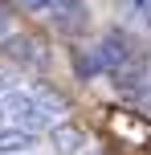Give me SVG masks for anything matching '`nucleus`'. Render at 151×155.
I'll list each match as a JSON object with an SVG mask.
<instances>
[{"instance_id": "nucleus-11", "label": "nucleus", "mask_w": 151, "mask_h": 155, "mask_svg": "<svg viewBox=\"0 0 151 155\" xmlns=\"http://www.w3.org/2000/svg\"><path fill=\"white\" fill-rule=\"evenodd\" d=\"M8 33H12V8L0 4V37H8Z\"/></svg>"}, {"instance_id": "nucleus-13", "label": "nucleus", "mask_w": 151, "mask_h": 155, "mask_svg": "<svg viewBox=\"0 0 151 155\" xmlns=\"http://www.w3.org/2000/svg\"><path fill=\"white\" fill-rule=\"evenodd\" d=\"M135 4H139V8H147V4H151V0H135Z\"/></svg>"}, {"instance_id": "nucleus-10", "label": "nucleus", "mask_w": 151, "mask_h": 155, "mask_svg": "<svg viewBox=\"0 0 151 155\" xmlns=\"http://www.w3.org/2000/svg\"><path fill=\"white\" fill-rule=\"evenodd\" d=\"M21 4H25V8H33V12H53L61 0H21Z\"/></svg>"}, {"instance_id": "nucleus-4", "label": "nucleus", "mask_w": 151, "mask_h": 155, "mask_svg": "<svg viewBox=\"0 0 151 155\" xmlns=\"http://www.w3.org/2000/svg\"><path fill=\"white\" fill-rule=\"evenodd\" d=\"M49 139H53V151L57 155H78V151H86V131H78V127L74 123H61V127H53V135H49Z\"/></svg>"}, {"instance_id": "nucleus-8", "label": "nucleus", "mask_w": 151, "mask_h": 155, "mask_svg": "<svg viewBox=\"0 0 151 155\" xmlns=\"http://www.w3.org/2000/svg\"><path fill=\"white\" fill-rule=\"evenodd\" d=\"M74 70H78V78H94L102 65H98L94 53H74Z\"/></svg>"}, {"instance_id": "nucleus-6", "label": "nucleus", "mask_w": 151, "mask_h": 155, "mask_svg": "<svg viewBox=\"0 0 151 155\" xmlns=\"http://www.w3.org/2000/svg\"><path fill=\"white\" fill-rule=\"evenodd\" d=\"M4 53L12 57V61H21V65H37V61H41L37 41H29V37H8V41H4Z\"/></svg>"}, {"instance_id": "nucleus-3", "label": "nucleus", "mask_w": 151, "mask_h": 155, "mask_svg": "<svg viewBox=\"0 0 151 155\" xmlns=\"http://www.w3.org/2000/svg\"><path fill=\"white\" fill-rule=\"evenodd\" d=\"M94 57H98V65H102V70H110V74L127 70V41H123L119 33H110V37L94 49Z\"/></svg>"}, {"instance_id": "nucleus-15", "label": "nucleus", "mask_w": 151, "mask_h": 155, "mask_svg": "<svg viewBox=\"0 0 151 155\" xmlns=\"http://www.w3.org/2000/svg\"><path fill=\"white\" fill-rule=\"evenodd\" d=\"M0 114H4V106H0Z\"/></svg>"}, {"instance_id": "nucleus-5", "label": "nucleus", "mask_w": 151, "mask_h": 155, "mask_svg": "<svg viewBox=\"0 0 151 155\" xmlns=\"http://www.w3.org/2000/svg\"><path fill=\"white\" fill-rule=\"evenodd\" d=\"M37 147L33 131H21V127H0V155H29Z\"/></svg>"}, {"instance_id": "nucleus-7", "label": "nucleus", "mask_w": 151, "mask_h": 155, "mask_svg": "<svg viewBox=\"0 0 151 155\" xmlns=\"http://www.w3.org/2000/svg\"><path fill=\"white\" fill-rule=\"evenodd\" d=\"M114 86H119L123 94H139V90H143V74H139V70H119V74H114Z\"/></svg>"}, {"instance_id": "nucleus-9", "label": "nucleus", "mask_w": 151, "mask_h": 155, "mask_svg": "<svg viewBox=\"0 0 151 155\" xmlns=\"http://www.w3.org/2000/svg\"><path fill=\"white\" fill-rule=\"evenodd\" d=\"M114 131H127L131 139H143V127H139V123H131L127 114H114Z\"/></svg>"}, {"instance_id": "nucleus-2", "label": "nucleus", "mask_w": 151, "mask_h": 155, "mask_svg": "<svg viewBox=\"0 0 151 155\" xmlns=\"http://www.w3.org/2000/svg\"><path fill=\"white\" fill-rule=\"evenodd\" d=\"M86 21H90V8L82 4V0H61V4L53 8V25L61 33H82Z\"/></svg>"}, {"instance_id": "nucleus-1", "label": "nucleus", "mask_w": 151, "mask_h": 155, "mask_svg": "<svg viewBox=\"0 0 151 155\" xmlns=\"http://www.w3.org/2000/svg\"><path fill=\"white\" fill-rule=\"evenodd\" d=\"M4 114L12 118V127H21V131H41V127H49V118H53L33 90H12L8 102H4Z\"/></svg>"}, {"instance_id": "nucleus-14", "label": "nucleus", "mask_w": 151, "mask_h": 155, "mask_svg": "<svg viewBox=\"0 0 151 155\" xmlns=\"http://www.w3.org/2000/svg\"><path fill=\"white\" fill-rule=\"evenodd\" d=\"M147 102H151V82H147Z\"/></svg>"}, {"instance_id": "nucleus-12", "label": "nucleus", "mask_w": 151, "mask_h": 155, "mask_svg": "<svg viewBox=\"0 0 151 155\" xmlns=\"http://www.w3.org/2000/svg\"><path fill=\"white\" fill-rule=\"evenodd\" d=\"M143 16H147V25H151V4H147V8H143Z\"/></svg>"}]
</instances>
